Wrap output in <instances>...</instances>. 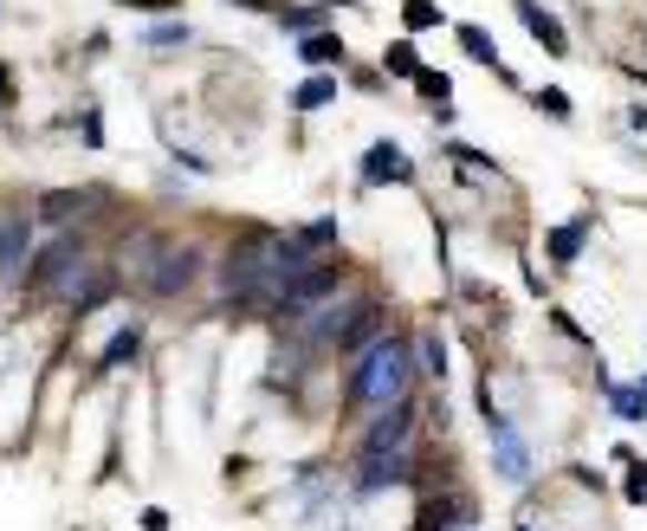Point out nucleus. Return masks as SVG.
<instances>
[{
	"mask_svg": "<svg viewBox=\"0 0 647 531\" xmlns=\"http://www.w3.org/2000/svg\"><path fill=\"white\" fill-rule=\"evenodd\" d=\"M532 104H537V111H544V117H550V123H570V91H557V84H537V91H532Z\"/></svg>",
	"mask_w": 647,
	"mask_h": 531,
	"instance_id": "b1692460",
	"label": "nucleus"
},
{
	"mask_svg": "<svg viewBox=\"0 0 647 531\" xmlns=\"http://www.w3.org/2000/svg\"><path fill=\"white\" fill-rule=\"evenodd\" d=\"M299 111H324V104H337V78L331 72H311L305 84H299V98H292Z\"/></svg>",
	"mask_w": 647,
	"mask_h": 531,
	"instance_id": "aec40b11",
	"label": "nucleus"
},
{
	"mask_svg": "<svg viewBox=\"0 0 647 531\" xmlns=\"http://www.w3.org/2000/svg\"><path fill=\"white\" fill-rule=\"evenodd\" d=\"M78 260H84V240H78V233H59V240L33 247V260H27L20 279H27V292H33V299H52V285H59Z\"/></svg>",
	"mask_w": 647,
	"mask_h": 531,
	"instance_id": "20e7f679",
	"label": "nucleus"
},
{
	"mask_svg": "<svg viewBox=\"0 0 647 531\" xmlns=\"http://www.w3.org/2000/svg\"><path fill=\"white\" fill-rule=\"evenodd\" d=\"M292 240H299L305 253H311V247H337V221H331V214H324V221H305V228L292 233Z\"/></svg>",
	"mask_w": 647,
	"mask_h": 531,
	"instance_id": "a878e982",
	"label": "nucleus"
},
{
	"mask_svg": "<svg viewBox=\"0 0 647 531\" xmlns=\"http://www.w3.org/2000/svg\"><path fill=\"white\" fill-rule=\"evenodd\" d=\"M512 531H537V519H532V512H518V525H512Z\"/></svg>",
	"mask_w": 647,
	"mask_h": 531,
	"instance_id": "473e14b6",
	"label": "nucleus"
},
{
	"mask_svg": "<svg viewBox=\"0 0 647 531\" xmlns=\"http://www.w3.org/2000/svg\"><path fill=\"white\" fill-rule=\"evenodd\" d=\"M408 389H415V350H408V338L382 331L370 350H356V370H350V402L356 409H395V402H408Z\"/></svg>",
	"mask_w": 647,
	"mask_h": 531,
	"instance_id": "f257e3e1",
	"label": "nucleus"
},
{
	"mask_svg": "<svg viewBox=\"0 0 647 531\" xmlns=\"http://www.w3.org/2000/svg\"><path fill=\"white\" fill-rule=\"evenodd\" d=\"M454 39H459V52H466V59H479L486 72H498L505 84H512V72H505V59H498V39L486 33V27H454Z\"/></svg>",
	"mask_w": 647,
	"mask_h": 531,
	"instance_id": "2eb2a0df",
	"label": "nucleus"
},
{
	"mask_svg": "<svg viewBox=\"0 0 647 531\" xmlns=\"http://www.w3.org/2000/svg\"><path fill=\"white\" fill-rule=\"evenodd\" d=\"M272 20H279V33L305 39V33H324L331 27V7L324 0H299V7H272Z\"/></svg>",
	"mask_w": 647,
	"mask_h": 531,
	"instance_id": "ddd939ff",
	"label": "nucleus"
},
{
	"mask_svg": "<svg viewBox=\"0 0 647 531\" xmlns=\"http://www.w3.org/2000/svg\"><path fill=\"white\" fill-rule=\"evenodd\" d=\"M382 331H388V311H382L376 299H356V311H350V324H343L337 350H343V357H356V350H370Z\"/></svg>",
	"mask_w": 647,
	"mask_h": 531,
	"instance_id": "f8f14e48",
	"label": "nucleus"
},
{
	"mask_svg": "<svg viewBox=\"0 0 647 531\" xmlns=\"http://www.w3.org/2000/svg\"><path fill=\"white\" fill-rule=\"evenodd\" d=\"M240 13H272V0H233Z\"/></svg>",
	"mask_w": 647,
	"mask_h": 531,
	"instance_id": "2f4dec72",
	"label": "nucleus"
},
{
	"mask_svg": "<svg viewBox=\"0 0 647 531\" xmlns=\"http://www.w3.org/2000/svg\"><path fill=\"white\" fill-rule=\"evenodd\" d=\"M13 104V78H7V59H0V111Z\"/></svg>",
	"mask_w": 647,
	"mask_h": 531,
	"instance_id": "7c9ffc66",
	"label": "nucleus"
},
{
	"mask_svg": "<svg viewBox=\"0 0 647 531\" xmlns=\"http://www.w3.org/2000/svg\"><path fill=\"white\" fill-rule=\"evenodd\" d=\"M408 84H415L421 98L434 104V123H454V78H447V72H427V66H421Z\"/></svg>",
	"mask_w": 647,
	"mask_h": 531,
	"instance_id": "dca6fc26",
	"label": "nucleus"
},
{
	"mask_svg": "<svg viewBox=\"0 0 647 531\" xmlns=\"http://www.w3.org/2000/svg\"><path fill=\"white\" fill-rule=\"evenodd\" d=\"M583 240H589V221H570V228H550L544 247H550V260L557 266H576L583 260Z\"/></svg>",
	"mask_w": 647,
	"mask_h": 531,
	"instance_id": "a211bd4d",
	"label": "nucleus"
},
{
	"mask_svg": "<svg viewBox=\"0 0 647 531\" xmlns=\"http://www.w3.org/2000/svg\"><path fill=\"white\" fill-rule=\"evenodd\" d=\"M33 240H39L33 208H13V214H0V279H7V285L27 272V260H33Z\"/></svg>",
	"mask_w": 647,
	"mask_h": 531,
	"instance_id": "6e6552de",
	"label": "nucleus"
},
{
	"mask_svg": "<svg viewBox=\"0 0 647 531\" xmlns=\"http://www.w3.org/2000/svg\"><path fill=\"white\" fill-rule=\"evenodd\" d=\"M512 7H518V27H525V33H532L550 59H564V52H570V33H564V20H557L550 7H537V0H512Z\"/></svg>",
	"mask_w": 647,
	"mask_h": 531,
	"instance_id": "9b49d317",
	"label": "nucleus"
},
{
	"mask_svg": "<svg viewBox=\"0 0 647 531\" xmlns=\"http://www.w3.org/2000/svg\"><path fill=\"white\" fill-rule=\"evenodd\" d=\"M441 20H447V13H441L434 0H402V27H408V33H434Z\"/></svg>",
	"mask_w": 647,
	"mask_h": 531,
	"instance_id": "4be33fe9",
	"label": "nucleus"
},
{
	"mask_svg": "<svg viewBox=\"0 0 647 531\" xmlns=\"http://www.w3.org/2000/svg\"><path fill=\"white\" fill-rule=\"evenodd\" d=\"M421 72V52H415V39H395L388 52H382V78H415Z\"/></svg>",
	"mask_w": 647,
	"mask_h": 531,
	"instance_id": "412c9836",
	"label": "nucleus"
},
{
	"mask_svg": "<svg viewBox=\"0 0 647 531\" xmlns=\"http://www.w3.org/2000/svg\"><path fill=\"white\" fill-rule=\"evenodd\" d=\"M137 272H143V292L150 299H182L194 279H201V247L189 240H137Z\"/></svg>",
	"mask_w": 647,
	"mask_h": 531,
	"instance_id": "f03ea898",
	"label": "nucleus"
},
{
	"mask_svg": "<svg viewBox=\"0 0 647 531\" xmlns=\"http://www.w3.org/2000/svg\"><path fill=\"white\" fill-rule=\"evenodd\" d=\"M382 182H415V162L402 143H370L363 150V189H382Z\"/></svg>",
	"mask_w": 647,
	"mask_h": 531,
	"instance_id": "9d476101",
	"label": "nucleus"
},
{
	"mask_svg": "<svg viewBox=\"0 0 647 531\" xmlns=\"http://www.w3.org/2000/svg\"><path fill=\"white\" fill-rule=\"evenodd\" d=\"M91 201H104V194H91V189H39L33 194V221L39 228H72L78 214H84V208H91Z\"/></svg>",
	"mask_w": 647,
	"mask_h": 531,
	"instance_id": "1a4fd4ad",
	"label": "nucleus"
},
{
	"mask_svg": "<svg viewBox=\"0 0 647 531\" xmlns=\"http://www.w3.org/2000/svg\"><path fill=\"white\" fill-rule=\"evenodd\" d=\"M479 402H486V434H493L498 480H505V487H525V480H532V448H525V434H518V428H512V415L493 402V389H486Z\"/></svg>",
	"mask_w": 647,
	"mask_h": 531,
	"instance_id": "7ed1b4c3",
	"label": "nucleus"
},
{
	"mask_svg": "<svg viewBox=\"0 0 647 531\" xmlns=\"http://www.w3.org/2000/svg\"><path fill=\"white\" fill-rule=\"evenodd\" d=\"M621 499H628V505H647V467L641 460H635V473L621 480Z\"/></svg>",
	"mask_w": 647,
	"mask_h": 531,
	"instance_id": "bb28decb",
	"label": "nucleus"
},
{
	"mask_svg": "<svg viewBox=\"0 0 647 531\" xmlns=\"http://www.w3.org/2000/svg\"><path fill=\"white\" fill-rule=\"evenodd\" d=\"M299 59H305L311 72H331V66H343V59H350V46H343V33H331V27H324V33H305V39H299Z\"/></svg>",
	"mask_w": 647,
	"mask_h": 531,
	"instance_id": "4468645a",
	"label": "nucleus"
},
{
	"mask_svg": "<svg viewBox=\"0 0 647 531\" xmlns=\"http://www.w3.org/2000/svg\"><path fill=\"white\" fill-rule=\"evenodd\" d=\"M415 377H434V382H447V343H441V331H421L415 338Z\"/></svg>",
	"mask_w": 647,
	"mask_h": 531,
	"instance_id": "6ab92c4d",
	"label": "nucleus"
},
{
	"mask_svg": "<svg viewBox=\"0 0 647 531\" xmlns=\"http://www.w3.org/2000/svg\"><path fill=\"white\" fill-rule=\"evenodd\" d=\"M635 395H641V415H647V370H641V382H635Z\"/></svg>",
	"mask_w": 647,
	"mask_h": 531,
	"instance_id": "72a5a7b5",
	"label": "nucleus"
},
{
	"mask_svg": "<svg viewBox=\"0 0 647 531\" xmlns=\"http://www.w3.org/2000/svg\"><path fill=\"white\" fill-rule=\"evenodd\" d=\"M175 162H182L189 176H214V162H208V156H194V150H175Z\"/></svg>",
	"mask_w": 647,
	"mask_h": 531,
	"instance_id": "c85d7f7f",
	"label": "nucleus"
},
{
	"mask_svg": "<svg viewBox=\"0 0 647 531\" xmlns=\"http://www.w3.org/2000/svg\"><path fill=\"white\" fill-rule=\"evenodd\" d=\"M143 39H150L155 52H169V46H189V39H194V27H189V20H175V13H169V20H155V27H150Z\"/></svg>",
	"mask_w": 647,
	"mask_h": 531,
	"instance_id": "5701e85b",
	"label": "nucleus"
},
{
	"mask_svg": "<svg viewBox=\"0 0 647 531\" xmlns=\"http://www.w3.org/2000/svg\"><path fill=\"white\" fill-rule=\"evenodd\" d=\"M111 7H137V13H155V20H169L182 0H111Z\"/></svg>",
	"mask_w": 647,
	"mask_h": 531,
	"instance_id": "cd10ccee",
	"label": "nucleus"
},
{
	"mask_svg": "<svg viewBox=\"0 0 647 531\" xmlns=\"http://www.w3.org/2000/svg\"><path fill=\"white\" fill-rule=\"evenodd\" d=\"M415 428H421V409H415V402L376 409L370 434H363V454H415Z\"/></svg>",
	"mask_w": 647,
	"mask_h": 531,
	"instance_id": "39448f33",
	"label": "nucleus"
},
{
	"mask_svg": "<svg viewBox=\"0 0 647 531\" xmlns=\"http://www.w3.org/2000/svg\"><path fill=\"white\" fill-rule=\"evenodd\" d=\"M137 357H143V324H123V331H117V338L104 343V350H98V370L111 377V370H123V363H137Z\"/></svg>",
	"mask_w": 647,
	"mask_h": 531,
	"instance_id": "f3484780",
	"label": "nucleus"
},
{
	"mask_svg": "<svg viewBox=\"0 0 647 531\" xmlns=\"http://www.w3.org/2000/svg\"><path fill=\"white\" fill-rule=\"evenodd\" d=\"M408 480H415V454H356V467H350L356 499H376L382 487H408Z\"/></svg>",
	"mask_w": 647,
	"mask_h": 531,
	"instance_id": "423d86ee",
	"label": "nucleus"
},
{
	"mask_svg": "<svg viewBox=\"0 0 647 531\" xmlns=\"http://www.w3.org/2000/svg\"><path fill=\"white\" fill-rule=\"evenodd\" d=\"M609 409H615V421H628V428L647 421L641 415V395H635V389H621V382H609Z\"/></svg>",
	"mask_w": 647,
	"mask_h": 531,
	"instance_id": "393cba45",
	"label": "nucleus"
},
{
	"mask_svg": "<svg viewBox=\"0 0 647 531\" xmlns=\"http://www.w3.org/2000/svg\"><path fill=\"white\" fill-rule=\"evenodd\" d=\"M473 519H479V505H473V493H459L454 480H447L441 493H427V499H421L415 531H473Z\"/></svg>",
	"mask_w": 647,
	"mask_h": 531,
	"instance_id": "0eeeda50",
	"label": "nucleus"
},
{
	"mask_svg": "<svg viewBox=\"0 0 647 531\" xmlns=\"http://www.w3.org/2000/svg\"><path fill=\"white\" fill-rule=\"evenodd\" d=\"M137 531H169V512H162V505H143V519H137Z\"/></svg>",
	"mask_w": 647,
	"mask_h": 531,
	"instance_id": "c756f323",
	"label": "nucleus"
}]
</instances>
